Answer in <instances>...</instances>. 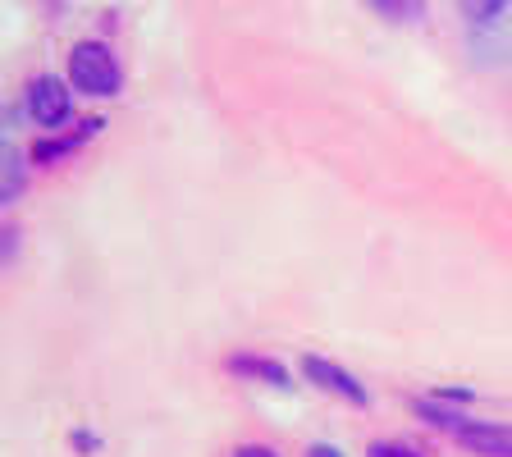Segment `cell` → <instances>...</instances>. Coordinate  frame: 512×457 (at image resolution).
Returning a JSON list of instances; mask_svg holds the SVG:
<instances>
[{"mask_svg": "<svg viewBox=\"0 0 512 457\" xmlns=\"http://www.w3.org/2000/svg\"><path fill=\"white\" fill-rule=\"evenodd\" d=\"M69 83L87 96H115L124 87V69L106 42H78L69 51Z\"/></svg>", "mask_w": 512, "mask_h": 457, "instance_id": "obj_1", "label": "cell"}, {"mask_svg": "<svg viewBox=\"0 0 512 457\" xmlns=\"http://www.w3.org/2000/svg\"><path fill=\"white\" fill-rule=\"evenodd\" d=\"M23 106H28V119L42 128H55L69 119V110H74V101H69V83L55 74H37L28 83V92H23Z\"/></svg>", "mask_w": 512, "mask_h": 457, "instance_id": "obj_2", "label": "cell"}, {"mask_svg": "<svg viewBox=\"0 0 512 457\" xmlns=\"http://www.w3.org/2000/svg\"><path fill=\"white\" fill-rule=\"evenodd\" d=\"M302 375H307L316 389H325V394L343 398V403L371 407V394H366V384L357 380V375H348L343 366H334L330 357H316V352H307V357H302Z\"/></svg>", "mask_w": 512, "mask_h": 457, "instance_id": "obj_3", "label": "cell"}, {"mask_svg": "<svg viewBox=\"0 0 512 457\" xmlns=\"http://www.w3.org/2000/svg\"><path fill=\"white\" fill-rule=\"evenodd\" d=\"M229 371L238 375V380H256V384H270V389H293V375L284 371V366L275 362V357H256V352H234L229 357Z\"/></svg>", "mask_w": 512, "mask_h": 457, "instance_id": "obj_4", "label": "cell"}, {"mask_svg": "<svg viewBox=\"0 0 512 457\" xmlns=\"http://www.w3.org/2000/svg\"><path fill=\"white\" fill-rule=\"evenodd\" d=\"M462 448L480 457H512V426H499V421H471L458 435Z\"/></svg>", "mask_w": 512, "mask_h": 457, "instance_id": "obj_5", "label": "cell"}, {"mask_svg": "<svg viewBox=\"0 0 512 457\" xmlns=\"http://www.w3.org/2000/svg\"><path fill=\"white\" fill-rule=\"evenodd\" d=\"M106 128V119H83L78 128H69V133H60V138H42L37 147H32V160L37 165H51V160H60V156H69V151H78V147H87L92 142V133H101Z\"/></svg>", "mask_w": 512, "mask_h": 457, "instance_id": "obj_6", "label": "cell"}, {"mask_svg": "<svg viewBox=\"0 0 512 457\" xmlns=\"http://www.w3.org/2000/svg\"><path fill=\"white\" fill-rule=\"evenodd\" d=\"M416 416L430 421V426L448 430V435H462L471 426V416H462V407H448V403H435V398H416Z\"/></svg>", "mask_w": 512, "mask_h": 457, "instance_id": "obj_7", "label": "cell"}, {"mask_svg": "<svg viewBox=\"0 0 512 457\" xmlns=\"http://www.w3.org/2000/svg\"><path fill=\"white\" fill-rule=\"evenodd\" d=\"M0 170H5V179H0V197H5V202H14V197H19L23 192V179H28V160H23V151L14 147V142H5V156H0Z\"/></svg>", "mask_w": 512, "mask_h": 457, "instance_id": "obj_8", "label": "cell"}, {"mask_svg": "<svg viewBox=\"0 0 512 457\" xmlns=\"http://www.w3.org/2000/svg\"><path fill=\"white\" fill-rule=\"evenodd\" d=\"M462 14H467L471 23H476V28H485V32H494L490 23H503L508 19V5H499V0H485V5H462Z\"/></svg>", "mask_w": 512, "mask_h": 457, "instance_id": "obj_9", "label": "cell"}, {"mask_svg": "<svg viewBox=\"0 0 512 457\" xmlns=\"http://www.w3.org/2000/svg\"><path fill=\"white\" fill-rule=\"evenodd\" d=\"M375 14H380V19H394V23H416L426 14V5H421V0H412V5H375Z\"/></svg>", "mask_w": 512, "mask_h": 457, "instance_id": "obj_10", "label": "cell"}, {"mask_svg": "<svg viewBox=\"0 0 512 457\" xmlns=\"http://www.w3.org/2000/svg\"><path fill=\"white\" fill-rule=\"evenodd\" d=\"M366 457H421V453H412L407 444H384V439H380V444H371V453H366Z\"/></svg>", "mask_w": 512, "mask_h": 457, "instance_id": "obj_11", "label": "cell"}, {"mask_svg": "<svg viewBox=\"0 0 512 457\" xmlns=\"http://www.w3.org/2000/svg\"><path fill=\"white\" fill-rule=\"evenodd\" d=\"M234 457H279V453H275V448H266V444H243Z\"/></svg>", "mask_w": 512, "mask_h": 457, "instance_id": "obj_12", "label": "cell"}, {"mask_svg": "<svg viewBox=\"0 0 512 457\" xmlns=\"http://www.w3.org/2000/svg\"><path fill=\"white\" fill-rule=\"evenodd\" d=\"M307 457H348V453H343V448H334V444H311Z\"/></svg>", "mask_w": 512, "mask_h": 457, "instance_id": "obj_13", "label": "cell"}, {"mask_svg": "<svg viewBox=\"0 0 512 457\" xmlns=\"http://www.w3.org/2000/svg\"><path fill=\"white\" fill-rule=\"evenodd\" d=\"M74 448H83V453H92V448H96V439H92V435H78V430H74Z\"/></svg>", "mask_w": 512, "mask_h": 457, "instance_id": "obj_14", "label": "cell"}]
</instances>
